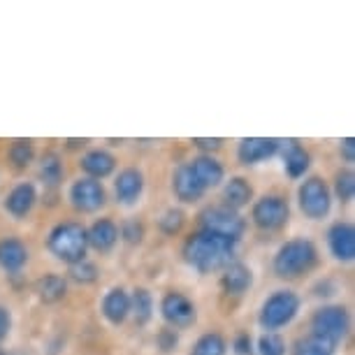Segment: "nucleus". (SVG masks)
Returning a JSON list of instances; mask_svg holds the SVG:
<instances>
[{
  "instance_id": "obj_1",
  "label": "nucleus",
  "mask_w": 355,
  "mask_h": 355,
  "mask_svg": "<svg viewBox=\"0 0 355 355\" xmlns=\"http://www.w3.org/2000/svg\"><path fill=\"white\" fill-rule=\"evenodd\" d=\"M237 244L211 232H196L184 242V260L200 274L223 272L234 260Z\"/></svg>"
},
{
  "instance_id": "obj_2",
  "label": "nucleus",
  "mask_w": 355,
  "mask_h": 355,
  "mask_svg": "<svg viewBox=\"0 0 355 355\" xmlns=\"http://www.w3.org/2000/svg\"><path fill=\"white\" fill-rule=\"evenodd\" d=\"M318 265V249L311 239L295 237L288 239L274 253L272 267L279 279H300Z\"/></svg>"
},
{
  "instance_id": "obj_3",
  "label": "nucleus",
  "mask_w": 355,
  "mask_h": 355,
  "mask_svg": "<svg viewBox=\"0 0 355 355\" xmlns=\"http://www.w3.org/2000/svg\"><path fill=\"white\" fill-rule=\"evenodd\" d=\"M46 249L56 260L65 265H75L86 260L89 251V239H86V227L77 220H63L56 223L46 234Z\"/></svg>"
},
{
  "instance_id": "obj_4",
  "label": "nucleus",
  "mask_w": 355,
  "mask_h": 355,
  "mask_svg": "<svg viewBox=\"0 0 355 355\" xmlns=\"http://www.w3.org/2000/svg\"><path fill=\"white\" fill-rule=\"evenodd\" d=\"M300 306H302L300 295L291 288H281V291H274L260 306L258 323L265 332H279L281 327L291 325L297 318Z\"/></svg>"
},
{
  "instance_id": "obj_5",
  "label": "nucleus",
  "mask_w": 355,
  "mask_h": 355,
  "mask_svg": "<svg viewBox=\"0 0 355 355\" xmlns=\"http://www.w3.org/2000/svg\"><path fill=\"white\" fill-rule=\"evenodd\" d=\"M200 230L202 232H211V234H218L223 239H230V242L239 244L242 237L246 234V218L242 216L239 211H232L227 209L223 205H214V207H207V209L200 211Z\"/></svg>"
},
{
  "instance_id": "obj_6",
  "label": "nucleus",
  "mask_w": 355,
  "mask_h": 355,
  "mask_svg": "<svg viewBox=\"0 0 355 355\" xmlns=\"http://www.w3.org/2000/svg\"><path fill=\"white\" fill-rule=\"evenodd\" d=\"M300 211L311 220H323L332 211V191L323 177H309L297 189Z\"/></svg>"
},
{
  "instance_id": "obj_7",
  "label": "nucleus",
  "mask_w": 355,
  "mask_h": 355,
  "mask_svg": "<svg viewBox=\"0 0 355 355\" xmlns=\"http://www.w3.org/2000/svg\"><path fill=\"white\" fill-rule=\"evenodd\" d=\"M348 330H351V316L344 306L339 304H327L313 311L311 316V334L330 341L337 346L339 341L346 339Z\"/></svg>"
},
{
  "instance_id": "obj_8",
  "label": "nucleus",
  "mask_w": 355,
  "mask_h": 355,
  "mask_svg": "<svg viewBox=\"0 0 355 355\" xmlns=\"http://www.w3.org/2000/svg\"><path fill=\"white\" fill-rule=\"evenodd\" d=\"M288 220H291V205L279 193H270V196L258 198L251 207V223L258 230L265 232L281 230V227H286Z\"/></svg>"
},
{
  "instance_id": "obj_9",
  "label": "nucleus",
  "mask_w": 355,
  "mask_h": 355,
  "mask_svg": "<svg viewBox=\"0 0 355 355\" xmlns=\"http://www.w3.org/2000/svg\"><path fill=\"white\" fill-rule=\"evenodd\" d=\"M160 316L172 330H189L198 323V306L189 295L167 291L160 300Z\"/></svg>"
},
{
  "instance_id": "obj_10",
  "label": "nucleus",
  "mask_w": 355,
  "mask_h": 355,
  "mask_svg": "<svg viewBox=\"0 0 355 355\" xmlns=\"http://www.w3.org/2000/svg\"><path fill=\"white\" fill-rule=\"evenodd\" d=\"M68 198H70V205L75 207L77 211L96 214L103 209L107 202V191L103 182H96V179H89V177H79L77 182H72Z\"/></svg>"
},
{
  "instance_id": "obj_11",
  "label": "nucleus",
  "mask_w": 355,
  "mask_h": 355,
  "mask_svg": "<svg viewBox=\"0 0 355 355\" xmlns=\"http://www.w3.org/2000/svg\"><path fill=\"white\" fill-rule=\"evenodd\" d=\"M144 193V172L139 167H123L114 179V196L119 205L132 207L139 202Z\"/></svg>"
},
{
  "instance_id": "obj_12",
  "label": "nucleus",
  "mask_w": 355,
  "mask_h": 355,
  "mask_svg": "<svg viewBox=\"0 0 355 355\" xmlns=\"http://www.w3.org/2000/svg\"><path fill=\"white\" fill-rule=\"evenodd\" d=\"M100 313L110 325L119 327L130 318V293L123 286H114L103 295Z\"/></svg>"
},
{
  "instance_id": "obj_13",
  "label": "nucleus",
  "mask_w": 355,
  "mask_h": 355,
  "mask_svg": "<svg viewBox=\"0 0 355 355\" xmlns=\"http://www.w3.org/2000/svg\"><path fill=\"white\" fill-rule=\"evenodd\" d=\"M327 249L339 263H351L355 258V227L348 220H337L327 230Z\"/></svg>"
},
{
  "instance_id": "obj_14",
  "label": "nucleus",
  "mask_w": 355,
  "mask_h": 355,
  "mask_svg": "<svg viewBox=\"0 0 355 355\" xmlns=\"http://www.w3.org/2000/svg\"><path fill=\"white\" fill-rule=\"evenodd\" d=\"M281 139L277 137H244L237 146V160L242 165H258L277 156Z\"/></svg>"
},
{
  "instance_id": "obj_15",
  "label": "nucleus",
  "mask_w": 355,
  "mask_h": 355,
  "mask_svg": "<svg viewBox=\"0 0 355 355\" xmlns=\"http://www.w3.org/2000/svg\"><path fill=\"white\" fill-rule=\"evenodd\" d=\"M172 193L179 202L193 205V202H198V200H202L207 191L202 189V184L198 182V177L193 174L189 163H182L172 172Z\"/></svg>"
},
{
  "instance_id": "obj_16",
  "label": "nucleus",
  "mask_w": 355,
  "mask_h": 355,
  "mask_svg": "<svg viewBox=\"0 0 355 355\" xmlns=\"http://www.w3.org/2000/svg\"><path fill=\"white\" fill-rule=\"evenodd\" d=\"M35 205H37V189L33 182H19L15 189L8 193V198H5V202H3L5 211L17 220L28 216Z\"/></svg>"
},
{
  "instance_id": "obj_17",
  "label": "nucleus",
  "mask_w": 355,
  "mask_h": 355,
  "mask_svg": "<svg viewBox=\"0 0 355 355\" xmlns=\"http://www.w3.org/2000/svg\"><path fill=\"white\" fill-rule=\"evenodd\" d=\"M253 270L246 263H239V260H232L230 265L225 267L223 274H220V288H223L225 295H232V297H242L253 288Z\"/></svg>"
},
{
  "instance_id": "obj_18",
  "label": "nucleus",
  "mask_w": 355,
  "mask_h": 355,
  "mask_svg": "<svg viewBox=\"0 0 355 355\" xmlns=\"http://www.w3.org/2000/svg\"><path fill=\"white\" fill-rule=\"evenodd\" d=\"M279 153L284 158V170L291 179H302L311 165V153L297 139H281Z\"/></svg>"
},
{
  "instance_id": "obj_19",
  "label": "nucleus",
  "mask_w": 355,
  "mask_h": 355,
  "mask_svg": "<svg viewBox=\"0 0 355 355\" xmlns=\"http://www.w3.org/2000/svg\"><path fill=\"white\" fill-rule=\"evenodd\" d=\"M31 253L19 237H0V270L5 274H19L28 265Z\"/></svg>"
},
{
  "instance_id": "obj_20",
  "label": "nucleus",
  "mask_w": 355,
  "mask_h": 355,
  "mask_svg": "<svg viewBox=\"0 0 355 355\" xmlns=\"http://www.w3.org/2000/svg\"><path fill=\"white\" fill-rule=\"evenodd\" d=\"M116 156L110 153L107 149H91L86 151L82 160H79V167L89 179H96V182H103V179L112 177L116 172Z\"/></svg>"
},
{
  "instance_id": "obj_21",
  "label": "nucleus",
  "mask_w": 355,
  "mask_h": 355,
  "mask_svg": "<svg viewBox=\"0 0 355 355\" xmlns=\"http://www.w3.org/2000/svg\"><path fill=\"white\" fill-rule=\"evenodd\" d=\"M189 167L193 170V174L198 177V182L202 184L205 191L216 189L225 182V167L218 158L214 156H196L193 160H189Z\"/></svg>"
},
{
  "instance_id": "obj_22",
  "label": "nucleus",
  "mask_w": 355,
  "mask_h": 355,
  "mask_svg": "<svg viewBox=\"0 0 355 355\" xmlns=\"http://www.w3.org/2000/svg\"><path fill=\"white\" fill-rule=\"evenodd\" d=\"M89 249L98 253H110L119 244V225L112 218H98L91 227H86Z\"/></svg>"
},
{
  "instance_id": "obj_23",
  "label": "nucleus",
  "mask_w": 355,
  "mask_h": 355,
  "mask_svg": "<svg viewBox=\"0 0 355 355\" xmlns=\"http://www.w3.org/2000/svg\"><path fill=\"white\" fill-rule=\"evenodd\" d=\"M253 202V186L244 177H230L223 186V207L239 211Z\"/></svg>"
},
{
  "instance_id": "obj_24",
  "label": "nucleus",
  "mask_w": 355,
  "mask_h": 355,
  "mask_svg": "<svg viewBox=\"0 0 355 355\" xmlns=\"http://www.w3.org/2000/svg\"><path fill=\"white\" fill-rule=\"evenodd\" d=\"M35 295L40 302L44 304H56L65 300V295H68V279L61 277V274H42L37 281H35Z\"/></svg>"
},
{
  "instance_id": "obj_25",
  "label": "nucleus",
  "mask_w": 355,
  "mask_h": 355,
  "mask_svg": "<svg viewBox=\"0 0 355 355\" xmlns=\"http://www.w3.org/2000/svg\"><path fill=\"white\" fill-rule=\"evenodd\" d=\"M153 309H156V302H153V295L149 288L139 286L130 293V316L135 318L137 327H144L151 323Z\"/></svg>"
},
{
  "instance_id": "obj_26",
  "label": "nucleus",
  "mask_w": 355,
  "mask_h": 355,
  "mask_svg": "<svg viewBox=\"0 0 355 355\" xmlns=\"http://www.w3.org/2000/svg\"><path fill=\"white\" fill-rule=\"evenodd\" d=\"M63 174H65V167H63L61 156H58L56 151H46L42 160H40V179L44 182L46 189H56V186L63 182Z\"/></svg>"
},
{
  "instance_id": "obj_27",
  "label": "nucleus",
  "mask_w": 355,
  "mask_h": 355,
  "mask_svg": "<svg viewBox=\"0 0 355 355\" xmlns=\"http://www.w3.org/2000/svg\"><path fill=\"white\" fill-rule=\"evenodd\" d=\"M8 160L12 163L15 170H26V167H31V163L35 160V144H33V139L19 137V139H15V142H10Z\"/></svg>"
},
{
  "instance_id": "obj_28",
  "label": "nucleus",
  "mask_w": 355,
  "mask_h": 355,
  "mask_svg": "<svg viewBox=\"0 0 355 355\" xmlns=\"http://www.w3.org/2000/svg\"><path fill=\"white\" fill-rule=\"evenodd\" d=\"M227 341L220 332H205L191 348V355H225Z\"/></svg>"
},
{
  "instance_id": "obj_29",
  "label": "nucleus",
  "mask_w": 355,
  "mask_h": 355,
  "mask_svg": "<svg viewBox=\"0 0 355 355\" xmlns=\"http://www.w3.org/2000/svg\"><path fill=\"white\" fill-rule=\"evenodd\" d=\"M332 198H337L341 205H348L355 196V174L353 170H339L334 174V184H332Z\"/></svg>"
},
{
  "instance_id": "obj_30",
  "label": "nucleus",
  "mask_w": 355,
  "mask_h": 355,
  "mask_svg": "<svg viewBox=\"0 0 355 355\" xmlns=\"http://www.w3.org/2000/svg\"><path fill=\"white\" fill-rule=\"evenodd\" d=\"M337 346L330 344V341L316 337V334H309V337L300 339L293 348V355H334Z\"/></svg>"
},
{
  "instance_id": "obj_31",
  "label": "nucleus",
  "mask_w": 355,
  "mask_h": 355,
  "mask_svg": "<svg viewBox=\"0 0 355 355\" xmlns=\"http://www.w3.org/2000/svg\"><path fill=\"white\" fill-rule=\"evenodd\" d=\"M184 225H186V214L184 209H179V207H170V209H165L158 216V230L167 234V237L179 234L184 230Z\"/></svg>"
},
{
  "instance_id": "obj_32",
  "label": "nucleus",
  "mask_w": 355,
  "mask_h": 355,
  "mask_svg": "<svg viewBox=\"0 0 355 355\" xmlns=\"http://www.w3.org/2000/svg\"><path fill=\"white\" fill-rule=\"evenodd\" d=\"M68 277L75 281V284L91 286L100 279V270H98L96 263H91V260L86 258V260H82V263H75V265L68 267Z\"/></svg>"
},
{
  "instance_id": "obj_33",
  "label": "nucleus",
  "mask_w": 355,
  "mask_h": 355,
  "mask_svg": "<svg viewBox=\"0 0 355 355\" xmlns=\"http://www.w3.org/2000/svg\"><path fill=\"white\" fill-rule=\"evenodd\" d=\"M144 234H146V227L139 218H125L121 225H119V239L130 246H137L144 242Z\"/></svg>"
},
{
  "instance_id": "obj_34",
  "label": "nucleus",
  "mask_w": 355,
  "mask_h": 355,
  "mask_svg": "<svg viewBox=\"0 0 355 355\" xmlns=\"http://www.w3.org/2000/svg\"><path fill=\"white\" fill-rule=\"evenodd\" d=\"M286 341L279 332H265L258 339V353L260 355H286Z\"/></svg>"
},
{
  "instance_id": "obj_35",
  "label": "nucleus",
  "mask_w": 355,
  "mask_h": 355,
  "mask_svg": "<svg viewBox=\"0 0 355 355\" xmlns=\"http://www.w3.org/2000/svg\"><path fill=\"white\" fill-rule=\"evenodd\" d=\"M156 346H158V351H160V353H172V351H177V346H179V332L165 325L163 330H158V332H156Z\"/></svg>"
},
{
  "instance_id": "obj_36",
  "label": "nucleus",
  "mask_w": 355,
  "mask_h": 355,
  "mask_svg": "<svg viewBox=\"0 0 355 355\" xmlns=\"http://www.w3.org/2000/svg\"><path fill=\"white\" fill-rule=\"evenodd\" d=\"M232 353L234 355H253V339L249 332H237L232 339Z\"/></svg>"
},
{
  "instance_id": "obj_37",
  "label": "nucleus",
  "mask_w": 355,
  "mask_h": 355,
  "mask_svg": "<svg viewBox=\"0 0 355 355\" xmlns=\"http://www.w3.org/2000/svg\"><path fill=\"white\" fill-rule=\"evenodd\" d=\"M196 149H200L205 153V156H211L214 151H218L220 146H223L225 142L220 137H193V142H191Z\"/></svg>"
},
{
  "instance_id": "obj_38",
  "label": "nucleus",
  "mask_w": 355,
  "mask_h": 355,
  "mask_svg": "<svg viewBox=\"0 0 355 355\" xmlns=\"http://www.w3.org/2000/svg\"><path fill=\"white\" fill-rule=\"evenodd\" d=\"M339 156L346 165L355 163V137H344L339 142Z\"/></svg>"
},
{
  "instance_id": "obj_39",
  "label": "nucleus",
  "mask_w": 355,
  "mask_h": 355,
  "mask_svg": "<svg viewBox=\"0 0 355 355\" xmlns=\"http://www.w3.org/2000/svg\"><path fill=\"white\" fill-rule=\"evenodd\" d=\"M12 332V311L5 304H0V344L10 337Z\"/></svg>"
},
{
  "instance_id": "obj_40",
  "label": "nucleus",
  "mask_w": 355,
  "mask_h": 355,
  "mask_svg": "<svg viewBox=\"0 0 355 355\" xmlns=\"http://www.w3.org/2000/svg\"><path fill=\"white\" fill-rule=\"evenodd\" d=\"M86 142H84V139H68V146H70V149H79V146H84Z\"/></svg>"
}]
</instances>
